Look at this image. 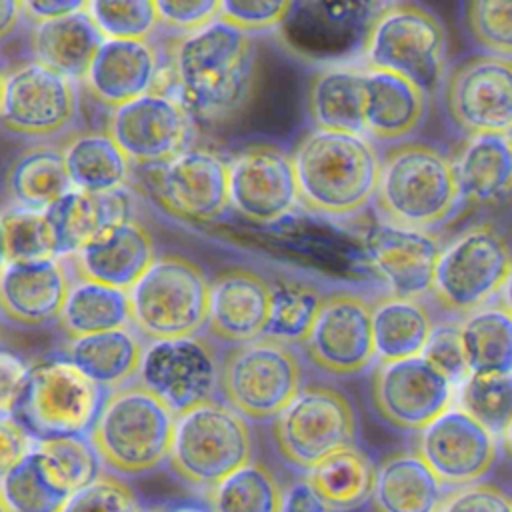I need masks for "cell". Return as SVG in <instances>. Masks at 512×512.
Instances as JSON below:
<instances>
[{"mask_svg": "<svg viewBox=\"0 0 512 512\" xmlns=\"http://www.w3.org/2000/svg\"><path fill=\"white\" fill-rule=\"evenodd\" d=\"M458 408L500 436L512 420V374H468L458 392Z\"/></svg>", "mask_w": 512, "mask_h": 512, "instance_id": "cell-43", "label": "cell"}, {"mask_svg": "<svg viewBox=\"0 0 512 512\" xmlns=\"http://www.w3.org/2000/svg\"><path fill=\"white\" fill-rule=\"evenodd\" d=\"M292 2H250V0H224L220 2L218 18L240 28L246 34L280 28L286 20Z\"/></svg>", "mask_w": 512, "mask_h": 512, "instance_id": "cell-49", "label": "cell"}, {"mask_svg": "<svg viewBox=\"0 0 512 512\" xmlns=\"http://www.w3.org/2000/svg\"><path fill=\"white\" fill-rule=\"evenodd\" d=\"M150 232L136 220H120L66 258L80 280L130 290L156 260Z\"/></svg>", "mask_w": 512, "mask_h": 512, "instance_id": "cell-23", "label": "cell"}, {"mask_svg": "<svg viewBox=\"0 0 512 512\" xmlns=\"http://www.w3.org/2000/svg\"><path fill=\"white\" fill-rule=\"evenodd\" d=\"M62 512H142V508L136 490L124 478L100 472L66 500Z\"/></svg>", "mask_w": 512, "mask_h": 512, "instance_id": "cell-48", "label": "cell"}, {"mask_svg": "<svg viewBox=\"0 0 512 512\" xmlns=\"http://www.w3.org/2000/svg\"><path fill=\"white\" fill-rule=\"evenodd\" d=\"M422 356L440 372H444L454 384H462L470 374L466 366L460 324H440L432 328Z\"/></svg>", "mask_w": 512, "mask_h": 512, "instance_id": "cell-50", "label": "cell"}, {"mask_svg": "<svg viewBox=\"0 0 512 512\" xmlns=\"http://www.w3.org/2000/svg\"><path fill=\"white\" fill-rule=\"evenodd\" d=\"M0 488L12 512H62L68 500L50 486L32 452L0 482Z\"/></svg>", "mask_w": 512, "mask_h": 512, "instance_id": "cell-45", "label": "cell"}, {"mask_svg": "<svg viewBox=\"0 0 512 512\" xmlns=\"http://www.w3.org/2000/svg\"><path fill=\"white\" fill-rule=\"evenodd\" d=\"M86 12L104 40H148L158 24L156 2H88Z\"/></svg>", "mask_w": 512, "mask_h": 512, "instance_id": "cell-44", "label": "cell"}, {"mask_svg": "<svg viewBox=\"0 0 512 512\" xmlns=\"http://www.w3.org/2000/svg\"><path fill=\"white\" fill-rule=\"evenodd\" d=\"M28 368L10 352L0 350V412H12L24 388Z\"/></svg>", "mask_w": 512, "mask_h": 512, "instance_id": "cell-54", "label": "cell"}, {"mask_svg": "<svg viewBox=\"0 0 512 512\" xmlns=\"http://www.w3.org/2000/svg\"><path fill=\"white\" fill-rule=\"evenodd\" d=\"M148 174L160 204L184 220L214 222L230 208L228 162L208 148H186Z\"/></svg>", "mask_w": 512, "mask_h": 512, "instance_id": "cell-20", "label": "cell"}, {"mask_svg": "<svg viewBox=\"0 0 512 512\" xmlns=\"http://www.w3.org/2000/svg\"><path fill=\"white\" fill-rule=\"evenodd\" d=\"M128 206V196L122 190L90 194L72 188L44 210L52 254L62 260L74 256L102 230L130 218Z\"/></svg>", "mask_w": 512, "mask_h": 512, "instance_id": "cell-27", "label": "cell"}, {"mask_svg": "<svg viewBox=\"0 0 512 512\" xmlns=\"http://www.w3.org/2000/svg\"><path fill=\"white\" fill-rule=\"evenodd\" d=\"M432 328V316L418 298L386 294L372 302V330L378 362L422 356Z\"/></svg>", "mask_w": 512, "mask_h": 512, "instance_id": "cell-34", "label": "cell"}, {"mask_svg": "<svg viewBox=\"0 0 512 512\" xmlns=\"http://www.w3.org/2000/svg\"><path fill=\"white\" fill-rule=\"evenodd\" d=\"M156 12H158V24L164 28L180 32V36L196 32L210 24L212 20L218 18L220 12V2L216 0H184V2H174V0H160L156 2Z\"/></svg>", "mask_w": 512, "mask_h": 512, "instance_id": "cell-52", "label": "cell"}, {"mask_svg": "<svg viewBox=\"0 0 512 512\" xmlns=\"http://www.w3.org/2000/svg\"><path fill=\"white\" fill-rule=\"evenodd\" d=\"M146 512H206V510L196 508V506H178V508H154V510H146Z\"/></svg>", "mask_w": 512, "mask_h": 512, "instance_id": "cell-61", "label": "cell"}, {"mask_svg": "<svg viewBox=\"0 0 512 512\" xmlns=\"http://www.w3.org/2000/svg\"><path fill=\"white\" fill-rule=\"evenodd\" d=\"M56 322L68 338H82L98 332L128 328V292L76 278Z\"/></svg>", "mask_w": 512, "mask_h": 512, "instance_id": "cell-38", "label": "cell"}, {"mask_svg": "<svg viewBox=\"0 0 512 512\" xmlns=\"http://www.w3.org/2000/svg\"><path fill=\"white\" fill-rule=\"evenodd\" d=\"M32 454L50 486L66 498L88 486L102 472L100 458L84 436L38 438Z\"/></svg>", "mask_w": 512, "mask_h": 512, "instance_id": "cell-41", "label": "cell"}, {"mask_svg": "<svg viewBox=\"0 0 512 512\" xmlns=\"http://www.w3.org/2000/svg\"><path fill=\"white\" fill-rule=\"evenodd\" d=\"M460 336L470 374H512V314L502 304L466 314Z\"/></svg>", "mask_w": 512, "mask_h": 512, "instance_id": "cell-39", "label": "cell"}, {"mask_svg": "<svg viewBox=\"0 0 512 512\" xmlns=\"http://www.w3.org/2000/svg\"><path fill=\"white\" fill-rule=\"evenodd\" d=\"M510 270L512 248L506 236L480 222L442 248L430 292L442 310L466 316L502 292Z\"/></svg>", "mask_w": 512, "mask_h": 512, "instance_id": "cell-9", "label": "cell"}, {"mask_svg": "<svg viewBox=\"0 0 512 512\" xmlns=\"http://www.w3.org/2000/svg\"><path fill=\"white\" fill-rule=\"evenodd\" d=\"M362 112L364 68L336 64L312 76L308 86V114L316 130L364 134Z\"/></svg>", "mask_w": 512, "mask_h": 512, "instance_id": "cell-33", "label": "cell"}, {"mask_svg": "<svg viewBox=\"0 0 512 512\" xmlns=\"http://www.w3.org/2000/svg\"><path fill=\"white\" fill-rule=\"evenodd\" d=\"M84 8H86V2H78V0H40V2L28 0V2H22V14L26 18L34 20V24L64 18V16L76 14Z\"/></svg>", "mask_w": 512, "mask_h": 512, "instance_id": "cell-56", "label": "cell"}, {"mask_svg": "<svg viewBox=\"0 0 512 512\" xmlns=\"http://www.w3.org/2000/svg\"><path fill=\"white\" fill-rule=\"evenodd\" d=\"M300 204L324 216H352L376 194L380 156L364 134L312 130L292 154Z\"/></svg>", "mask_w": 512, "mask_h": 512, "instance_id": "cell-2", "label": "cell"}, {"mask_svg": "<svg viewBox=\"0 0 512 512\" xmlns=\"http://www.w3.org/2000/svg\"><path fill=\"white\" fill-rule=\"evenodd\" d=\"M278 512H330V508L308 482V478L302 476L282 486Z\"/></svg>", "mask_w": 512, "mask_h": 512, "instance_id": "cell-55", "label": "cell"}, {"mask_svg": "<svg viewBox=\"0 0 512 512\" xmlns=\"http://www.w3.org/2000/svg\"><path fill=\"white\" fill-rule=\"evenodd\" d=\"M106 132L136 166H162L186 150L192 116L172 94L150 92L112 108Z\"/></svg>", "mask_w": 512, "mask_h": 512, "instance_id": "cell-17", "label": "cell"}, {"mask_svg": "<svg viewBox=\"0 0 512 512\" xmlns=\"http://www.w3.org/2000/svg\"><path fill=\"white\" fill-rule=\"evenodd\" d=\"M8 262L38 260L52 254V240L44 212L10 208L2 214Z\"/></svg>", "mask_w": 512, "mask_h": 512, "instance_id": "cell-47", "label": "cell"}, {"mask_svg": "<svg viewBox=\"0 0 512 512\" xmlns=\"http://www.w3.org/2000/svg\"><path fill=\"white\" fill-rule=\"evenodd\" d=\"M500 294H502V296H500V302H498V304H502V306L512 314V270H510L508 280H506V284H504V288H502Z\"/></svg>", "mask_w": 512, "mask_h": 512, "instance_id": "cell-58", "label": "cell"}, {"mask_svg": "<svg viewBox=\"0 0 512 512\" xmlns=\"http://www.w3.org/2000/svg\"><path fill=\"white\" fill-rule=\"evenodd\" d=\"M306 478L330 512H350L370 502L376 466L370 456L354 444L324 458L306 472Z\"/></svg>", "mask_w": 512, "mask_h": 512, "instance_id": "cell-37", "label": "cell"}, {"mask_svg": "<svg viewBox=\"0 0 512 512\" xmlns=\"http://www.w3.org/2000/svg\"><path fill=\"white\" fill-rule=\"evenodd\" d=\"M416 452L448 488L482 482L498 456L496 436L462 408H450L418 432Z\"/></svg>", "mask_w": 512, "mask_h": 512, "instance_id": "cell-21", "label": "cell"}, {"mask_svg": "<svg viewBox=\"0 0 512 512\" xmlns=\"http://www.w3.org/2000/svg\"><path fill=\"white\" fill-rule=\"evenodd\" d=\"M426 112V94L410 80L364 68V134L400 140L414 132Z\"/></svg>", "mask_w": 512, "mask_h": 512, "instance_id": "cell-29", "label": "cell"}, {"mask_svg": "<svg viewBox=\"0 0 512 512\" xmlns=\"http://www.w3.org/2000/svg\"><path fill=\"white\" fill-rule=\"evenodd\" d=\"M446 486L414 450L388 454L376 466L372 512H438Z\"/></svg>", "mask_w": 512, "mask_h": 512, "instance_id": "cell-28", "label": "cell"}, {"mask_svg": "<svg viewBox=\"0 0 512 512\" xmlns=\"http://www.w3.org/2000/svg\"><path fill=\"white\" fill-rule=\"evenodd\" d=\"M176 414L138 382L110 390L90 426V444L108 472L142 476L168 460Z\"/></svg>", "mask_w": 512, "mask_h": 512, "instance_id": "cell-3", "label": "cell"}, {"mask_svg": "<svg viewBox=\"0 0 512 512\" xmlns=\"http://www.w3.org/2000/svg\"><path fill=\"white\" fill-rule=\"evenodd\" d=\"M2 336H4V326H2V318H0V340H2Z\"/></svg>", "mask_w": 512, "mask_h": 512, "instance_id": "cell-64", "label": "cell"}, {"mask_svg": "<svg viewBox=\"0 0 512 512\" xmlns=\"http://www.w3.org/2000/svg\"><path fill=\"white\" fill-rule=\"evenodd\" d=\"M438 512H512V496L492 482H476L450 490Z\"/></svg>", "mask_w": 512, "mask_h": 512, "instance_id": "cell-51", "label": "cell"}, {"mask_svg": "<svg viewBox=\"0 0 512 512\" xmlns=\"http://www.w3.org/2000/svg\"><path fill=\"white\" fill-rule=\"evenodd\" d=\"M500 442H502V450H504L506 458L512 462V420L508 422V426L500 434Z\"/></svg>", "mask_w": 512, "mask_h": 512, "instance_id": "cell-59", "label": "cell"}, {"mask_svg": "<svg viewBox=\"0 0 512 512\" xmlns=\"http://www.w3.org/2000/svg\"><path fill=\"white\" fill-rule=\"evenodd\" d=\"M102 42L104 36L86 8L64 18L38 22L30 36L34 60L72 82L86 78Z\"/></svg>", "mask_w": 512, "mask_h": 512, "instance_id": "cell-31", "label": "cell"}, {"mask_svg": "<svg viewBox=\"0 0 512 512\" xmlns=\"http://www.w3.org/2000/svg\"><path fill=\"white\" fill-rule=\"evenodd\" d=\"M230 208L254 224H274L288 216L296 204L298 180L292 154L254 144L228 160Z\"/></svg>", "mask_w": 512, "mask_h": 512, "instance_id": "cell-19", "label": "cell"}, {"mask_svg": "<svg viewBox=\"0 0 512 512\" xmlns=\"http://www.w3.org/2000/svg\"><path fill=\"white\" fill-rule=\"evenodd\" d=\"M70 286L62 258L6 262L0 272V316L18 326L50 324L58 320Z\"/></svg>", "mask_w": 512, "mask_h": 512, "instance_id": "cell-22", "label": "cell"}, {"mask_svg": "<svg viewBox=\"0 0 512 512\" xmlns=\"http://www.w3.org/2000/svg\"><path fill=\"white\" fill-rule=\"evenodd\" d=\"M454 382L424 356L378 362L370 376V400L388 426L420 432L452 408Z\"/></svg>", "mask_w": 512, "mask_h": 512, "instance_id": "cell-12", "label": "cell"}, {"mask_svg": "<svg viewBox=\"0 0 512 512\" xmlns=\"http://www.w3.org/2000/svg\"><path fill=\"white\" fill-rule=\"evenodd\" d=\"M444 104L468 136L512 134V58L478 54L456 64L444 80Z\"/></svg>", "mask_w": 512, "mask_h": 512, "instance_id": "cell-15", "label": "cell"}, {"mask_svg": "<svg viewBox=\"0 0 512 512\" xmlns=\"http://www.w3.org/2000/svg\"><path fill=\"white\" fill-rule=\"evenodd\" d=\"M4 80H6V74H4V70L0 66V106H2V94H4Z\"/></svg>", "mask_w": 512, "mask_h": 512, "instance_id": "cell-63", "label": "cell"}, {"mask_svg": "<svg viewBox=\"0 0 512 512\" xmlns=\"http://www.w3.org/2000/svg\"><path fill=\"white\" fill-rule=\"evenodd\" d=\"M282 486L262 462L250 460L204 492L210 512H278Z\"/></svg>", "mask_w": 512, "mask_h": 512, "instance_id": "cell-42", "label": "cell"}, {"mask_svg": "<svg viewBox=\"0 0 512 512\" xmlns=\"http://www.w3.org/2000/svg\"><path fill=\"white\" fill-rule=\"evenodd\" d=\"M464 22L476 44L494 56L512 58V2H468Z\"/></svg>", "mask_w": 512, "mask_h": 512, "instance_id": "cell-46", "label": "cell"}, {"mask_svg": "<svg viewBox=\"0 0 512 512\" xmlns=\"http://www.w3.org/2000/svg\"><path fill=\"white\" fill-rule=\"evenodd\" d=\"M130 324L152 340L198 336L208 320L210 282L178 254L158 256L128 290Z\"/></svg>", "mask_w": 512, "mask_h": 512, "instance_id": "cell-6", "label": "cell"}, {"mask_svg": "<svg viewBox=\"0 0 512 512\" xmlns=\"http://www.w3.org/2000/svg\"><path fill=\"white\" fill-rule=\"evenodd\" d=\"M102 390L66 360H48L28 370L12 414L38 438L82 436L90 430Z\"/></svg>", "mask_w": 512, "mask_h": 512, "instance_id": "cell-11", "label": "cell"}, {"mask_svg": "<svg viewBox=\"0 0 512 512\" xmlns=\"http://www.w3.org/2000/svg\"><path fill=\"white\" fill-rule=\"evenodd\" d=\"M460 198L454 164L436 148L404 142L380 158L374 202L382 222L430 230L450 218Z\"/></svg>", "mask_w": 512, "mask_h": 512, "instance_id": "cell-4", "label": "cell"}, {"mask_svg": "<svg viewBox=\"0 0 512 512\" xmlns=\"http://www.w3.org/2000/svg\"><path fill=\"white\" fill-rule=\"evenodd\" d=\"M378 2H292L278 28L284 46L306 60L330 62L364 54Z\"/></svg>", "mask_w": 512, "mask_h": 512, "instance_id": "cell-13", "label": "cell"}, {"mask_svg": "<svg viewBox=\"0 0 512 512\" xmlns=\"http://www.w3.org/2000/svg\"><path fill=\"white\" fill-rule=\"evenodd\" d=\"M142 354L144 346L130 328L70 338L62 348V360L108 392L138 376Z\"/></svg>", "mask_w": 512, "mask_h": 512, "instance_id": "cell-32", "label": "cell"}, {"mask_svg": "<svg viewBox=\"0 0 512 512\" xmlns=\"http://www.w3.org/2000/svg\"><path fill=\"white\" fill-rule=\"evenodd\" d=\"M218 390L246 420H272L302 390V362L292 346L264 336L236 344L220 360Z\"/></svg>", "mask_w": 512, "mask_h": 512, "instance_id": "cell-8", "label": "cell"}, {"mask_svg": "<svg viewBox=\"0 0 512 512\" xmlns=\"http://www.w3.org/2000/svg\"><path fill=\"white\" fill-rule=\"evenodd\" d=\"M252 450L248 420L214 398L176 416L166 462L182 482L210 490L248 464Z\"/></svg>", "mask_w": 512, "mask_h": 512, "instance_id": "cell-5", "label": "cell"}, {"mask_svg": "<svg viewBox=\"0 0 512 512\" xmlns=\"http://www.w3.org/2000/svg\"><path fill=\"white\" fill-rule=\"evenodd\" d=\"M74 190L90 194L120 192L130 176V160L108 132H84L62 150Z\"/></svg>", "mask_w": 512, "mask_h": 512, "instance_id": "cell-35", "label": "cell"}, {"mask_svg": "<svg viewBox=\"0 0 512 512\" xmlns=\"http://www.w3.org/2000/svg\"><path fill=\"white\" fill-rule=\"evenodd\" d=\"M440 252L438 236L430 230L384 222L368 234V256L396 296L418 298L430 292Z\"/></svg>", "mask_w": 512, "mask_h": 512, "instance_id": "cell-25", "label": "cell"}, {"mask_svg": "<svg viewBox=\"0 0 512 512\" xmlns=\"http://www.w3.org/2000/svg\"><path fill=\"white\" fill-rule=\"evenodd\" d=\"M160 64L150 40H104L82 84L100 104L118 108L154 90Z\"/></svg>", "mask_w": 512, "mask_h": 512, "instance_id": "cell-26", "label": "cell"}, {"mask_svg": "<svg viewBox=\"0 0 512 512\" xmlns=\"http://www.w3.org/2000/svg\"><path fill=\"white\" fill-rule=\"evenodd\" d=\"M358 432L350 400L332 386L308 384L272 418L270 436L278 456L300 470H312L330 454L354 446Z\"/></svg>", "mask_w": 512, "mask_h": 512, "instance_id": "cell-10", "label": "cell"}, {"mask_svg": "<svg viewBox=\"0 0 512 512\" xmlns=\"http://www.w3.org/2000/svg\"><path fill=\"white\" fill-rule=\"evenodd\" d=\"M0 512H12V510H10V506H8V502H6V498H4L2 488H0Z\"/></svg>", "mask_w": 512, "mask_h": 512, "instance_id": "cell-62", "label": "cell"}, {"mask_svg": "<svg viewBox=\"0 0 512 512\" xmlns=\"http://www.w3.org/2000/svg\"><path fill=\"white\" fill-rule=\"evenodd\" d=\"M324 296L304 280L280 278L270 282V312L262 336L288 346L304 344Z\"/></svg>", "mask_w": 512, "mask_h": 512, "instance_id": "cell-40", "label": "cell"}, {"mask_svg": "<svg viewBox=\"0 0 512 512\" xmlns=\"http://www.w3.org/2000/svg\"><path fill=\"white\" fill-rule=\"evenodd\" d=\"M72 190L62 150L50 146L28 148L6 172V194L14 208L44 212Z\"/></svg>", "mask_w": 512, "mask_h": 512, "instance_id": "cell-36", "label": "cell"}, {"mask_svg": "<svg viewBox=\"0 0 512 512\" xmlns=\"http://www.w3.org/2000/svg\"><path fill=\"white\" fill-rule=\"evenodd\" d=\"M8 262V248H6V234H4V224H2V214H0V272Z\"/></svg>", "mask_w": 512, "mask_h": 512, "instance_id": "cell-60", "label": "cell"}, {"mask_svg": "<svg viewBox=\"0 0 512 512\" xmlns=\"http://www.w3.org/2000/svg\"><path fill=\"white\" fill-rule=\"evenodd\" d=\"M366 68L398 74L424 94L436 90L446 66V32L434 12L416 2H386L364 46Z\"/></svg>", "mask_w": 512, "mask_h": 512, "instance_id": "cell-7", "label": "cell"}, {"mask_svg": "<svg viewBox=\"0 0 512 512\" xmlns=\"http://www.w3.org/2000/svg\"><path fill=\"white\" fill-rule=\"evenodd\" d=\"M220 360L204 336L152 340L144 346L138 384L162 400L176 416L214 400Z\"/></svg>", "mask_w": 512, "mask_h": 512, "instance_id": "cell-14", "label": "cell"}, {"mask_svg": "<svg viewBox=\"0 0 512 512\" xmlns=\"http://www.w3.org/2000/svg\"><path fill=\"white\" fill-rule=\"evenodd\" d=\"M34 444V434L12 412H0V482L24 462Z\"/></svg>", "mask_w": 512, "mask_h": 512, "instance_id": "cell-53", "label": "cell"}, {"mask_svg": "<svg viewBox=\"0 0 512 512\" xmlns=\"http://www.w3.org/2000/svg\"><path fill=\"white\" fill-rule=\"evenodd\" d=\"M76 82L32 60L6 74L0 126L18 136L44 138L64 132L76 118Z\"/></svg>", "mask_w": 512, "mask_h": 512, "instance_id": "cell-18", "label": "cell"}, {"mask_svg": "<svg viewBox=\"0 0 512 512\" xmlns=\"http://www.w3.org/2000/svg\"><path fill=\"white\" fill-rule=\"evenodd\" d=\"M270 312V282L242 266L222 270L210 282L206 330L232 346L262 338Z\"/></svg>", "mask_w": 512, "mask_h": 512, "instance_id": "cell-24", "label": "cell"}, {"mask_svg": "<svg viewBox=\"0 0 512 512\" xmlns=\"http://www.w3.org/2000/svg\"><path fill=\"white\" fill-rule=\"evenodd\" d=\"M258 74L252 34L216 18L178 36L168 62V94L202 122H226L250 100Z\"/></svg>", "mask_w": 512, "mask_h": 512, "instance_id": "cell-1", "label": "cell"}, {"mask_svg": "<svg viewBox=\"0 0 512 512\" xmlns=\"http://www.w3.org/2000/svg\"><path fill=\"white\" fill-rule=\"evenodd\" d=\"M452 164L466 202L496 204L512 192V134L468 136Z\"/></svg>", "mask_w": 512, "mask_h": 512, "instance_id": "cell-30", "label": "cell"}, {"mask_svg": "<svg viewBox=\"0 0 512 512\" xmlns=\"http://www.w3.org/2000/svg\"><path fill=\"white\" fill-rule=\"evenodd\" d=\"M302 346L310 364L326 374L352 376L366 370L376 358L372 302L348 290L326 294Z\"/></svg>", "mask_w": 512, "mask_h": 512, "instance_id": "cell-16", "label": "cell"}, {"mask_svg": "<svg viewBox=\"0 0 512 512\" xmlns=\"http://www.w3.org/2000/svg\"><path fill=\"white\" fill-rule=\"evenodd\" d=\"M20 16H22V2L0 0V40L14 30Z\"/></svg>", "mask_w": 512, "mask_h": 512, "instance_id": "cell-57", "label": "cell"}]
</instances>
